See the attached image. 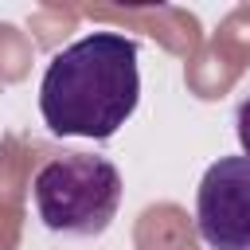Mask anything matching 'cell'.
<instances>
[{"mask_svg":"<svg viewBox=\"0 0 250 250\" xmlns=\"http://www.w3.org/2000/svg\"><path fill=\"white\" fill-rule=\"evenodd\" d=\"M35 215L47 230L66 238H98L121 207V172L109 156L62 152L31 180Z\"/></svg>","mask_w":250,"mask_h":250,"instance_id":"obj_2","label":"cell"},{"mask_svg":"<svg viewBox=\"0 0 250 250\" xmlns=\"http://www.w3.org/2000/svg\"><path fill=\"white\" fill-rule=\"evenodd\" d=\"M234 133H238V145H242V156L250 160V94L238 102L234 109Z\"/></svg>","mask_w":250,"mask_h":250,"instance_id":"obj_4","label":"cell"},{"mask_svg":"<svg viewBox=\"0 0 250 250\" xmlns=\"http://www.w3.org/2000/svg\"><path fill=\"white\" fill-rule=\"evenodd\" d=\"M195 230L207 250H250V160L219 156L195 191Z\"/></svg>","mask_w":250,"mask_h":250,"instance_id":"obj_3","label":"cell"},{"mask_svg":"<svg viewBox=\"0 0 250 250\" xmlns=\"http://www.w3.org/2000/svg\"><path fill=\"white\" fill-rule=\"evenodd\" d=\"M141 102L137 39L90 31L51 55L39 78V113L55 137L109 141Z\"/></svg>","mask_w":250,"mask_h":250,"instance_id":"obj_1","label":"cell"}]
</instances>
